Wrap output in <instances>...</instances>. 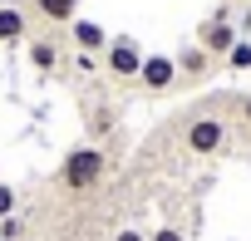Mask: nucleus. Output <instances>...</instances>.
Listing matches in <instances>:
<instances>
[{"label":"nucleus","instance_id":"nucleus-1","mask_svg":"<svg viewBox=\"0 0 251 241\" xmlns=\"http://www.w3.org/2000/svg\"><path fill=\"white\" fill-rule=\"evenodd\" d=\"M103 153L94 148V143H79V148H69L64 153V163H59V187L64 192H94L99 182H103Z\"/></svg>","mask_w":251,"mask_h":241},{"label":"nucleus","instance_id":"nucleus-2","mask_svg":"<svg viewBox=\"0 0 251 241\" xmlns=\"http://www.w3.org/2000/svg\"><path fill=\"white\" fill-rule=\"evenodd\" d=\"M226 143H231V128L222 123L217 113H197V118H187L182 148H187L192 158H217V153H226Z\"/></svg>","mask_w":251,"mask_h":241},{"label":"nucleus","instance_id":"nucleus-3","mask_svg":"<svg viewBox=\"0 0 251 241\" xmlns=\"http://www.w3.org/2000/svg\"><path fill=\"white\" fill-rule=\"evenodd\" d=\"M103 69H108L113 79H138V69H143L138 40H133V35H113L108 49H103Z\"/></svg>","mask_w":251,"mask_h":241},{"label":"nucleus","instance_id":"nucleus-4","mask_svg":"<svg viewBox=\"0 0 251 241\" xmlns=\"http://www.w3.org/2000/svg\"><path fill=\"white\" fill-rule=\"evenodd\" d=\"M236 40H241V35H236V25L226 20V10H217V15H212V20L197 30V45H202L212 59H226V49H231Z\"/></svg>","mask_w":251,"mask_h":241},{"label":"nucleus","instance_id":"nucleus-5","mask_svg":"<svg viewBox=\"0 0 251 241\" xmlns=\"http://www.w3.org/2000/svg\"><path fill=\"white\" fill-rule=\"evenodd\" d=\"M138 84H143L148 94H168V89L177 84V59H173V54H143Z\"/></svg>","mask_w":251,"mask_h":241},{"label":"nucleus","instance_id":"nucleus-6","mask_svg":"<svg viewBox=\"0 0 251 241\" xmlns=\"http://www.w3.org/2000/svg\"><path fill=\"white\" fill-rule=\"evenodd\" d=\"M69 40H74V49H79V54H103L113 35H108L99 20H84V15H79V20L69 25Z\"/></svg>","mask_w":251,"mask_h":241},{"label":"nucleus","instance_id":"nucleus-7","mask_svg":"<svg viewBox=\"0 0 251 241\" xmlns=\"http://www.w3.org/2000/svg\"><path fill=\"white\" fill-rule=\"evenodd\" d=\"M177 59V79H207L212 74V54L202 49V45H187L182 54H173Z\"/></svg>","mask_w":251,"mask_h":241},{"label":"nucleus","instance_id":"nucleus-8","mask_svg":"<svg viewBox=\"0 0 251 241\" xmlns=\"http://www.w3.org/2000/svg\"><path fill=\"white\" fill-rule=\"evenodd\" d=\"M25 54H30V69H35V74H54V69H59V45H54L50 35L30 40V49H25Z\"/></svg>","mask_w":251,"mask_h":241},{"label":"nucleus","instance_id":"nucleus-9","mask_svg":"<svg viewBox=\"0 0 251 241\" xmlns=\"http://www.w3.org/2000/svg\"><path fill=\"white\" fill-rule=\"evenodd\" d=\"M35 15L50 20V25H74L79 20V0H30Z\"/></svg>","mask_w":251,"mask_h":241},{"label":"nucleus","instance_id":"nucleus-10","mask_svg":"<svg viewBox=\"0 0 251 241\" xmlns=\"http://www.w3.org/2000/svg\"><path fill=\"white\" fill-rule=\"evenodd\" d=\"M30 35V20L20 5H0V45H20Z\"/></svg>","mask_w":251,"mask_h":241},{"label":"nucleus","instance_id":"nucleus-11","mask_svg":"<svg viewBox=\"0 0 251 241\" xmlns=\"http://www.w3.org/2000/svg\"><path fill=\"white\" fill-rule=\"evenodd\" d=\"M226 69H231V74H251V40H236V45L226 49Z\"/></svg>","mask_w":251,"mask_h":241},{"label":"nucleus","instance_id":"nucleus-12","mask_svg":"<svg viewBox=\"0 0 251 241\" xmlns=\"http://www.w3.org/2000/svg\"><path fill=\"white\" fill-rule=\"evenodd\" d=\"M15 207H20L15 187H5V182H0V221H5V217H15Z\"/></svg>","mask_w":251,"mask_h":241},{"label":"nucleus","instance_id":"nucleus-13","mask_svg":"<svg viewBox=\"0 0 251 241\" xmlns=\"http://www.w3.org/2000/svg\"><path fill=\"white\" fill-rule=\"evenodd\" d=\"M25 236V221L20 217H5V221H0V241H20Z\"/></svg>","mask_w":251,"mask_h":241},{"label":"nucleus","instance_id":"nucleus-14","mask_svg":"<svg viewBox=\"0 0 251 241\" xmlns=\"http://www.w3.org/2000/svg\"><path fill=\"white\" fill-rule=\"evenodd\" d=\"M148 241H187V231L182 226H158V231H148Z\"/></svg>","mask_w":251,"mask_h":241},{"label":"nucleus","instance_id":"nucleus-15","mask_svg":"<svg viewBox=\"0 0 251 241\" xmlns=\"http://www.w3.org/2000/svg\"><path fill=\"white\" fill-rule=\"evenodd\" d=\"M113 241H148V231H138V226H118Z\"/></svg>","mask_w":251,"mask_h":241},{"label":"nucleus","instance_id":"nucleus-16","mask_svg":"<svg viewBox=\"0 0 251 241\" xmlns=\"http://www.w3.org/2000/svg\"><path fill=\"white\" fill-rule=\"evenodd\" d=\"M236 108H241V123L251 128V94H241V98H236Z\"/></svg>","mask_w":251,"mask_h":241}]
</instances>
